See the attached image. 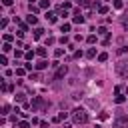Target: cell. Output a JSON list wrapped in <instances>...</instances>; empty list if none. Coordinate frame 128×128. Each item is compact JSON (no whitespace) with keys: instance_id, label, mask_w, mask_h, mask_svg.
<instances>
[{"instance_id":"6da1fadb","label":"cell","mask_w":128,"mask_h":128,"mask_svg":"<svg viewBox=\"0 0 128 128\" xmlns=\"http://www.w3.org/2000/svg\"><path fill=\"white\" fill-rule=\"evenodd\" d=\"M72 120H74L76 124H86V122H88V112H86L84 108H74V110H72Z\"/></svg>"},{"instance_id":"7a4b0ae2","label":"cell","mask_w":128,"mask_h":128,"mask_svg":"<svg viewBox=\"0 0 128 128\" xmlns=\"http://www.w3.org/2000/svg\"><path fill=\"white\" fill-rule=\"evenodd\" d=\"M114 128H128V114H122V112H118V116L114 118V124H112Z\"/></svg>"},{"instance_id":"3957f363","label":"cell","mask_w":128,"mask_h":128,"mask_svg":"<svg viewBox=\"0 0 128 128\" xmlns=\"http://www.w3.org/2000/svg\"><path fill=\"white\" fill-rule=\"evenodd\" d=\"M116 74L120 78H128V60H120L116 64Z\"/></svg>"},{"instance_id":"277c9868","label":"cell","mask_w":128,"mask_h":128,"mask_svg":"<svg viewBox=\"0 0 128 128\" xmlns=\"http://www.w3.org/2000/svg\"><path fill=\"white\" fill-rule=\"evenodd\" d=\"M46 106H48V104L44 102V98H42V96H34V100L30 102V108H32V112H36L38 108H46Z\"/></svg>"},{"instance_id":"5b68a950","label":"cell","mask_w":128,"mask_h":128,"mask_svg":"<svg viewBox=\"0 0 128 128\" xmlns=\"http://www.w3.org/2000/svg\"><path fill=\"white\" fill-rule=\"evenodd\" d=\"M66 74H68V66L62 64V66H58V70L54 72V80H60V78H64Z\"/></svg>"},{"instance_id":"8992f818","label":"cell","mask_w":128,"mask_h":128,"mask_svg":"<svg viewBox=\"0 0 128 128\" xmlns=\"http://www.w3.org/2000/svg\"><path fill=\"white\" fill-rule=\"evenodd\" d=\"M72 22H74V24H82V22H84V16H82V12H80V8H76V10H74V16H72Z\"/></svg>"},{"instance_id":"52a82bcc","label":"cell","mask_w":128,"mask_h":128,"mask_svg":"<svg viewBox=\"0 0 128 128\" xmlns=\"http://www.w3.org/2000/svg\"><path fill=\"white\" fill-rule=\"evenodd\" d=\"M34 68L36 70H44V68H48V60H44V58H40L36 64H34Z\"/></svg>"},{"instance_id":"ba28073f","label":"cell","mask_w":128,"mask_h":128,"mask_svg":"<svg viewBox=\"0 0 128 128\" xmlns=\"http://www.w3.org/2000/svg\"><path fill=\"white\" fill-rule=\"evenodd\" d=\"M16 102H22V104H26V94L18 92V94H16Z\"/></svg>"},{"instance_id":"9c48e42d","label":"cell","mask_w":128,"mask_h":128,"mask_svg":"<svg viewBox=\"0 0 128 128\" xmlns=\"http://www.w3.org/2000/svg\"><path fill=\"white\" fill-rule=\"evenodd\" d=\"M46 20H50V22H56V20H58V16H56L54 12H48V14H46Z\"/></svg>"},{"instance_id":"30bf717a","label":"cell","mask_w":128,"mask_h":128,"mask_svg":"<svg viewBox=\"0 0 128 128\" xmlns=\"http://www.w3.org/2000/svg\"><path fill=\"white\" fill-rule=\"evenodd\" d=\"M16 24L20 26V30H22V32H28V24H24V22H20L18 18H16Z\"/></svg>"},{"instance_id":"8fae6325","label":"cell","mask_w":128,"mask_h":128,"mask_svg":"<svg viewBox=\"0 0 128 128\" xmlns=\"http://www.w3.org/2000/svg\"><path fill=\"white\" fill-rule=\"evenodd\" d=\"M96 34H100V36H110V32H108V30H106V28H104V26H100V28H98V32H96Z\"/></svg>"},{"instance_id":"7c38bea8","label":"cell","mask_w":128,"mask_h":128,"mask_svg":"<svg viewBox=\"0 0 128 128\" xmlns=\"http://www.w3.org/2000/svg\"><path fill=\"white\" fill-rule=\"evenodd\" d=\"M36 22H38V18H36L34 14H30V16H28V24H32V26H36Z\"/></svg>"},{"instance_id":"4fadbf2b","label":"cell","mask_w":128,"mask_h":128,"mask_svg":"<svg viewBox=\"0 0 128 128\" xmlns=\"http://www.w3.org/2000/svg\"><path fill=\"white\" fill-rule=\"evenodd\" d=\"M60 32H64V34H66V32H70V24H68V22H64V24L60 26Z\"/></svg>"},{"instance_id":"5bb4252c","label":"cell","mask_w":128,"mask_h":128,"mask_svg":"<svg viewBox=\"0 0 128 128\" xmlns=\"http://www.w3.org/2000/svg\"><path fill=\"white\" fill-rule=\"evenodd\" d=\"M42 34H44L42 28H34V38H42Z\"/></svg>"},{"instance_id":"9a60e30c","label":"cell","mask_w":128,"mask_h":128,"mask_svg":"<svg viewBox=\"0 0 128 128\" xmlns=\"http://www.w3.org/2000/svg\"><path fill=\"white\" fill-rule=\"evenodd\" d=\"M106 60H108V54L106 52H100L98 54V62H106Z\"/></svg>"},{"instance_id":"2e32d148","label":"cell","mask_w":128,"mask_h":128,"mask_svg":"<svg viewBox=\"0 0 128 128\" xmlns=\"http://www.w3.org/2000/svg\"><path fill=\"white\" fill-rule=\"evenodd\" d=\"M8 112H10V104H2V112H0V114H2V116H6Z\"/></svg>"},{"instance_id":"e0dca14e","label":"cell","mask_w":128,"mask_h":128,"mask_svg":"<svg viewBox=\"0 0 128 128\" xmlns=\"http://www.w3.org/2000/svg\"><path fill=\"white\" fill-rule=\"evenodd\" d=\"M28 10H30V14H36V12L40 10V6H34V4H30V6H28Z\"/></svg>"},{"instance_id":"ac0fdd59","label":"cell","mask_w":128,"mask_h":128,"mask_svg":"<svg viewBox=\"0 0 128 128\" xmlns=\"http://www.w3.org/2000/svg\"><path fill=\"white\" fill-rule=\"evenodd\" d=\"M36 54H38L40 58H44V56H46V48H36Z\"/></svg>"},{"instance_id":"d6986e66","label":"cell","mask_w":128,"mask_h":128,"mask_svg":"<svg viewBox=\"0 0 128 128\" xmlns=\"http://www.w3.org/2000/svg\"><path fill=\"white\" fill-rule=\"evenodd\" d=\"M122 24H124V28H126V32H128V12L122 16Z\"/></svg>"},{"instance_id":"ffe728a7","label":"cell","mask_w":128,"mask_h":128,"mask_svg":"<svg viewBox=\"0 0 128 128\" xmlns=\"http://www.w3.org/2000/svg\"><path fill=\"white\" fill-rule=\"evenodd\" d=\"M38 6H40V8H48V6H50V0H40Z\"/></svg>"},{"instance_id":"44dd1931","label":"cell","mask_w":128,"mask_h":128,"mask_svg":"<svg viewBox=\"0 0 128 128\" xmlns=\"http://www.w3.org/2000/svg\"><path fill=\"white\" fill-rule=\"evenodd\" d=\"M86 42H88V44H94V42H96V36H94V34L86 36Z\"/></svg>"},{"instance_id":"7402d4cb","label":"cell","mask_w":128,"mask_h":128,"mask_svg":"<svg viewBox=\"0 0 128 128\" xmlns=\"http://www.w3.org/2000/svg\"><path fill=\"white\" fill-rule=\"evenodd\" d=\"M30 126V122H26V120H20L18 122V128H28Z\"/></svg>"},{"instance_id":"603a6c76","label":"cell","mask_w":128,"mask_h":128,"mask_svg":"<svg viewBox=\"0 0 128 128\" xmlns=\"http://www.w3.org/2000/svg\"><path fill=\"white\" fill-rule=\"evenodd\" d=\"M62 54H64V48H56V52H54V56H56V58H60Z\"/></svg>"},{"instance_id":"cb8c5ba5","label":"cell","mask_w":128,"mask_h":128,"mask_svg":"<svg viewBox=\"0 0 128 128\" xmlns=\"http://www.w3.org/2000/svg\"><path fill=\"white\" fill-rule=\"evenodd\" d=\"M86 56H88V58H94V56H96V50H94V48H90V50L86 52Z\"/></svg>"},{"instance_id":"d4e9b609","label":"cell","mask_w":128,"mask_h":128,"mask_svg":"<svg viewBox=\"0 0 128 128\" xmlns=\"http://www.w3.org/2000/svg\"><path fill=\"white\" fill-rule=\"evenodd\" d=\"M24 58H26V60H28V62H30V60H32V58H34V52H30V50H28V52H26V54H24Z\"/></svg>"},{"instance_id":"484cf974","label":"cell","mask_w":128,"mask_h":128,"mask_svg":"<svg viewBox=\"0 0 128 128\" xmlns=\"http://www.w3.org/2000/svg\"><path fill=\"white\" fill-rule=\"evenodd\" d=\"M122 6H124V4H122V0H114V8H118V10H120Z\"/></svg>"},{"instance_id":"4316f807","label":"cell","mask_w":128,"mask_h":128,"mask_svg":"<svg viewBox=\"0 0 128 128\" xmlns=\"http://www.w3.org/2000/svg\"><path fill=\"white\" fill-rule=\"evenodd\" d=\"M2 50H4V52H10V50H12V46H10L8 42H4V46H2Z\"/></svg>"},{"instance_id":"83f0119b","label":"cell","mask_w":128,"mask_h":128,"mask_svg":"<svg viewBox=\"0 0 128 128\" xmlns=\"http://www.w3.org/2000/svg\"><path fill=\"white\" fill-rule=\"evenodd\" d=\"M16 74H18V76H24V74H26V68H16Z\"/></svg>"},{"instance_id":"f1b7e54d","label":"cell","mask_w":128,"mask_h":128,"mask_svg":"<svg viewBox=\"0 0 128 128\" xmlns=\"http://www.w3.org/2000/svg\"><path fill=\"white\" fill-rule=\"evenodd\" d=\"M124 100H126V96H120V94H118V96H116V104H122V102H124Z\"/></svg>"},{"instance_id":"f546056e","label":"cell","mask_w":128,"mask_h":128,"mask_svg":"<svg viewBox=\"0 0 128 128\" xmlns=\"http://www.w3.org/2000/svg\"><path fill=\"white\" fill-rule=\"evenodd\" d=\"M98 12H100V14H106V12H108V6H100Z\"/></svg>"},{"instance_id":"4dcf8cb0","label":"cell","mask_w":128,"mask_h":128,"mask_svg":"<svg viewBox=\"0 0 128 128\" xmlns=\"http://www.w3.org/2000/svg\"><path fill=\"white\" fill-rule=\"evenodd\" d=\"M4 42L10 44V42H12V34H4Z\"/></svg>"},{"instance_id":"1f68e13d","label":"cell","mask_w":128,"mask_h":128,"mask_svg":"<svg viewBox=\"0 0 128 128\" xmlns=\"http://www.w3.org/2000/svg\"><path fill=\"white\" fill-rule=\"evenodd\" d=\"M54 42H56V40H54V36H48V38H46V44H48V46H50V44H54Z\"/></svg>"},{"instance_id":"d6a6232c","label":"cell","mask_w":128,"mask_h":128,"mask_svg":"<svg viewBox=\"0 0 128 128\" xmlns=\"http://www.w3.org/2000/svg\"><path fill=\"white\" fill-rule=\"evenodd\" d=\"M124 52H128V46H120L118 48V54H124Z\"/></svg>"},{"instance_id":"836d02e7","label":"cell","mask_w":128,"mask_h":128,"mask_svg":"<svg viewBox=\"0 0 128 128\" xmlns=\"http://www.w3.org/2000/svg\"><path fill=\"white\" fill-rule=\"evenodd\" d=\"M80 4H82V6H86V8H88V6H92V2H90V0H80Z\"/></svg>"},{"instance_id":"e575fe53","label":"cell","mask_w":128,"mask_h":128,"mask_svg":"<svg viewBox=\"0 0 128 128\" xmlns=\"http://www.w3.org/2000/svg\"><path fill=\"white\" fill-rule=\"evenodd\" d=\"M0 26H2V28H6V26H8V18H2V22H0Z\"/></svg>"},{"instance_id":"d590c367","label":"cell","mask_w":128,"mask_h":128,"mask_svg":"<svg viewBox=\"0 0 128 128\" xmlns=\"http://www.w3.org/2000/svg\"><path fill=\"white\" fill-rule=\"evenodd\" d=\"M60 44H68V36H66V34L60 38Z\"/></svg>"},{"instance_id":"8d00e7d4","label":"cell","mask_w":128,"mask_h":128,"mask_svg":"<svg viewBox=\"0 0 128 128\" xmlns=\"http://www.w3.org/2000/svg\"><path fill=\"white\" fill-rule=\"evenodd\" d=\"M74 58H82V50H76L74 52Z\"/></svg>"},{"instance_id":"74e56055","label":"cell","mask_w":128,"mask_h":128,"mask_svg":"<svg viewBox=\"0 0 128 128\" xmlns=\"http://www.w3.org/2000/svg\"><path fill=\"white\" fill-rule=\"evenodd\" d=\"M30 80H38V74L36 72H30Z\"/></svg>"},{"instance_id":"f35d334b","label":"cell","mask_w":128,"mask_h":128,"mask_svg":"<svg viewBox=\"0 0 128 128\" xmlns=\"http://www.w3.org/2000/svg\"><path fill=\"white\" fill-rule=\"evenodd\" d=\"M66 116H68V112H60V114H58V118H60V120H64Z\"/></svg>"},{"instance_id":"ab89813d","label":"cell","mask_w":128,"mask_h":128,"mask_svg":"<svg viewBox=\"0 0 128 128\" xmlns=\"http://www.w3.org/2000/svg\"><path fill=\"white\" fill-rule=\"evenodd\" d=\"M2 4L4 6H12V0H2Z\"/></svg>"},{"instance_id":"60d3db41","label":"cell","mask_w":128,"mask_h":128,"mask_svg":"<svg viewBox=\"0 0 128 128\" xmlns=\"http://www.w3.org/2000/svg\"><path fill=\"white\" fill-rule=\"evenodd\" d=\"M40 128H48V122H44V120H42V122H40Z\"/></svg>"},{"instance_id":"b9f144b4","label":"cell","mask_w":128,"mask_h":128,"mask_svg":"<svg viewBox=\"0 0 128 128\" xmlns=\"http://www.w3.org/2000/svg\"><path fill=\"white\" fill-rule=\"evenodd\" d=\"M64 128H72V124H70V122H66V124H64Z\"/></svg>"},{"instance_id":"7bdbcfd3","label":"cell","mask_w":128,"mask_h":128,"mask_svg":"<svg viewBox=\"0 0 128 128\" xmlns=\"http://www.w3.org/2000/svg\"><path fill=\"white\" fill-rule=\"evenodd\" d=\"M34 2H36V0H30V4H34Z\"/></svg>"}]
</instances>
